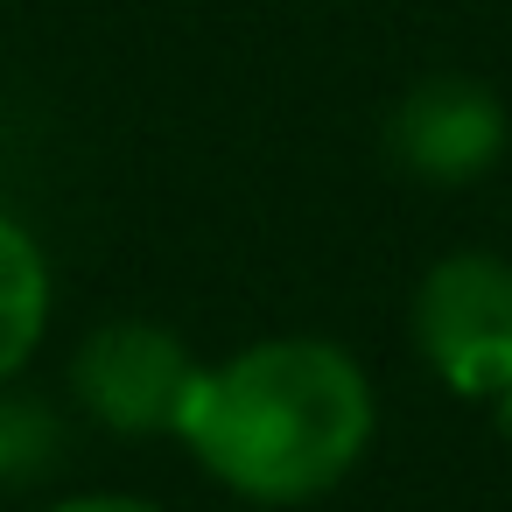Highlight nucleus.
Segmentation results:
<instances>
[{"label":"nucleus","mask_w":512,"mask_h":512,"mask_svg":"<svg viewBox=\"0 0 512 512\" xmlns=\"http://www.w3.org/2000/svg\"><path fill=\"white\" fill-rule=\"evenodd\" d=\"M176 435L225 491L260 505H302L358 470L372 442V379L344 344L267 337L197 372Z\"/></svg>","instance_id":"f257e3e1"},{"label":"nucleus","mask_w":512,"mask_h":512,"mask_svg":"<svg viewBox=\"0 0 512 512\" xmlns=\"http://www.w3.org/2000/svg\"><path fill=\"white\" fill-rule=\"evenodd\" d=\"M414 344L449 393L498 400L512 386V260L449 253L414 288Z\"/></svg>","instance_id":"f03ea898"},{"label":"nucleus","mask_w":512,"mask_h":512,"mask_svg":"<svg viewBox=\"0 0 512 512\" xmlns=\"http://www.w3.org/2000/svg\"><path fill=\"white\" fill-rule=\"evenodd\" d=\"M197 372L204 365L190 358V344L162 323H106L71 358V386H78L85 414L120 428V435L176 428L190 393H197Z\"/></svg>","instance_id":"7ed1b4c3"},{"label":"nucleus","mask_w":512,"mask_h":512,"mask_svg":"<svg viewBox=\"0 0 512 512\" xmlns=\"http://www.w3.org/2000/svg\"><path fill=\"white\" fill-rule=\"evenodd\" d=\"M386 148H393V162H400L407 176H421V183H470V176H484V169L498 162V148H505V106H498L491 85H477V78H456V71L421 78V85L393 106Z\"/></svg>","instance_id":"20e7f679"},{"label":"nucleus","mask_w":512,"mask_h":512,"mask_svg":"<svg viewBox=\"0 0 512 512\" xmlns=\"http://www.w3.org/2000/svg\"><path fill=\"white\" fill-rule=\"evenodd\" d=\"M50 330V260L0 211V379L22 372Z\"/></svg>","instance_id":"39448f33"},{"label":"nucleus","mask_w":512,"mask_h":512,"mask_svg":"<svg viewBox=\"0 0 512 512\" xmlns=\"http://www.w3.org/2000/svg\"><path fill=\"white\" fill-rule=\"evenodd\" d=\"M50 512H162V505H148V498H120V491H92V498H64V505H50Z\"/></svg>","instance_id":"423d86ee"},{"label":"nucleus","mask_w":512,"mask_h":512,"mask_svg":"<svg viewBox=\"0 0 512 512\" xmlns=\"http://www.w3.org/2000/svg\"><path fill=\"white\" fill-rule=\"evenodd\" d=\"M498 407H505V435H512V386H505V393H498Z\"/></svg>","instance_id":"0eeeda50"}]
</instances>
